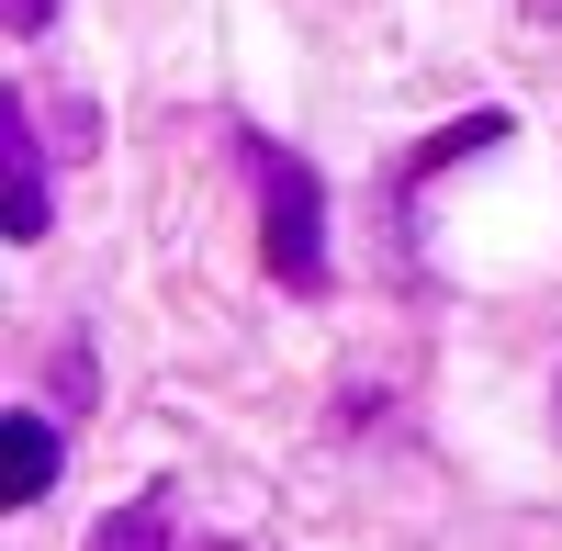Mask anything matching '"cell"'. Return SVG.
Listing matches in <instances>:
<instances>
[{"instance_id": "cell-8", "label": "cell", "mask_w": 562, "mask_h": 551, "mask_svg": "<svg viewBox=\"0 0 562 551\" xmlns=\"http://www.w3.org/2000/svg\"><path fill=\"white\" fill-rule=\"evenodd\" d=\"M203 551H259V540H203Z\"/></svg>"}, {"instance_id": "cell-5", "label": "cell", "mask_w": 562, "mask_h": 551, "mask_svg": "<svg viewBox=\"0 0 562 551\" xmlns=\"http://www.w3.org/2000/svg\"><path fill=\"white\" fill-rule=\"evenodd\" d=\"M473 147H506V113H461V124H439V135H428V147H416V158H405V203H416V192H428V180H439V169H461V158H473Z\"/></svg>"}, {"instance_id": "cell-3", "label": "cell", "mask_w": 562, "mask_h": 551, "mask_svg": "<svg viewBox=\"0 0 562 551\" xmlns=\"http://www.w3.org/2000/svg\"><path fill=\"white\" fill-rule=\"evenodd\" d=\"M68 473V450H57V417H34V405H12L0 417V507H45Z\"/></svg>"}, {"instance_id": "cell-6", "label": "cell", "mask_w": 562, "mask_h": 551, "mask_svg": "<svg viewBox=\"0 0 562 551\" xmlns=\"http://www.w3.org/2000/svg\"><path fill=\"white\" fill-rule=\"evenodd\" d=\"M0 23H12V45H23V34H45V23H57V0H0Z\"/></svg>"}, {"instance_id": "cell-2", "label": "cell", "mask_w": 562, "mask_h": 551, "mask_svg": "<svg viewBox=\"0 0 562 551\" xmlns=\"http://www.w3.org/2000/svg\"><path fill=\"white\" fill-rule=\"evenodd\" d=\"M45 158H57V147L34 135L23 90H12V102H0V237H12V248H34L45 225H57V192H45Z\"/></svg>"}, {"instance_id": "cell-4", "label": "cell", "mask_w": 562, "mask_h": 551, "mask_svg": "<svg viewBox=\"0 0 562 551\" xmlns=\"http://www.w3.org/2000/svg\"><path fill=\"white\" fill-rule=\"evenodd\" d=\"M169 529H180V495L147 484V495H124V507L90 529V551H169Z\"/></svg>"}, {"instance_id": "cell-1", "label": "cell", "mask_w": 562, "mask_h": 551, "mask_svg": "<svg viewBox=\"0 0 562 551\" xmlns=\"http://www.w3.org/2000/svg\"><path fill=\"white\" fill-rule=\"evenodd\" d=\"M248 180H259V259L281 293H326V180L270 147V135H248Z\"/></svg>"}, {"instance_id": "cell-7", "label": "cell", "mask_w": 562, "mask_h": 551, "mask_svg": "<svg viewBox=\"0 0 562 551\" xmlns=\"http://www.w3.org/2000/svg\"><path fill=\"white\" fill-rule=\"evenodd\" d=\"M518 12H529V23H562V0H518Z\"/></svg>"}]
</instances>
